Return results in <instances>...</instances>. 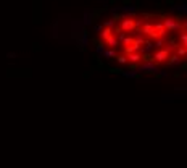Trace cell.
Instances as JSON below:
<instances>
[{"label": "cell", "mask_w": 187, "mask_h": 168, "mask_svg": "<svg viewBox=\"0 0 187 168\" xmlns=\"http://www.w3.org/2000/svg\"><path fill=\"white\" fill-rule=\"evenodd\" d=\"M163 24H164V28H166L168 32H174V31H181V29H182L181 21L176 19L174 16H166V18L163 19Z\"/></svg>", "instance_id": "1"}, {"label": "cell", "mask_w": 187, "mask_h": 168, "mask_svg": "<svg viewBox=\"0 0 187 168\" xmlns=\"http://www.w3.org/2000/svg\"><path fill=\"white\" fill-rule=\"evenodd\" d=\"M169 55H171V52L168 50L166 47H163V48H158V50L155 52V55H153V61H155L157 65L166 63V61H168V58H169Z\"/></svg>", "instance_id": "2"}, {"label": "cell", "mask_w": 187, "mask_h": 168, "mask_svg": "<svg viewBox=\"0 0 187 168\" xmlns=\"http://www.w3.org/2000/svg\"><path fill=\"white\" fill-rule=\"evenodd\" d=\"M119 29L126 34H132L135 29V21L134 18H121V23H119Z\"/></svg>", "instance_id": "3"}, {"label": "cell", "mask_w": 187, "mask_h": 168, "mask_svg": "<svg viewBox=\"0 0 187 168\" xmlns=\"http://www.w3.org/2000/svg\"><path fill=\"white\" fill-rule=\"evenodd\" d=\"M137 71H147V73H157L158 71V68H157V63H155L153 60H150V61H145L144 65H140V66L137 68Z\"/></svg>", "instance_id": "4"}, {"label": "cell", "mask_w": 187, "mask_h": 168, "mask_svg": "<svg viewBox=\"0 0 187 168\" xmlns=\"http://www.w3.org/2000/svg\"><path fill=\"white\" fill-rule=\"evenodd\" d=\"M145 47H140V48H139V52H140V53L142 55H144V53H152V50H153V48H155V45H153V42H152V39H145Z\"/></svg>", "instance_id": "5"}, {"label": "cell", "mask_w": 187, "mask_h": 168, "mask_svg": "<svg viewBox=\"0 0 187 168\" xmlns=\"http://www.w3.org/2000/svg\"><path fill=\"white\" fill-rule=\"evenodd\" d=\"M126 57H127V61H129V63H132V65L139 63V61L142 60V53H140V52H132V53H127Z\"/></svg>", "instance_id": "6"}, {"label": "cell", "mask_w": 187, "mask_h": 168, "mask_svg": "<svg viewBox=\"0 0 187 168\" xmlns=\"http://www.w3.org/2000/svg\"><path fill=\"white\" fill-rule=\"evenodd\" d=\"M169 66H177V65H181L182 63V57H179L177 53H174V55H169V58H168V61H166Z\"/></svg>", "instance_id": "7"}, {"label": "cell", "mask_w": 187, "mask_h": 168, "mask_svg": "<svg viewBox=\"0 0 187 168\" xmlns=\"http://www.w3.org/2000/svg\"><path fill=\"white\" fill-rule=\"evenodd\" d=\"M105 45H106V47H111V48H116V47H118V45H119V41H118V37H116L115 34H111V36H110V37H108V39H106V41H105Z\"/></svg>", "instance_id": "8"}, {"label": "cell", "mask_w": 187, "mask_h": 168, "mask_svg": "<svg viewBox=\"0 0 187 168\" xmlns=\"http://www.w3.org/2000/svg\"><path fill=\"white\" fill-rule=\"evenodd\" d=\"M153 29H157V31H158V34H160L161 37H164V36L168 34V31H166V28H164L163 21H157V23L153 24Z\"/></svg>", "instance_id": "9"}, {"label": "cell", "mask_w": 187, "mask_h": 168, "mask_svg": "<svg viewBox=\"0 0 187 168\" xmlns=\"http://www.w3.org/2000/svg\"><path fill=\"white\" fill-rule=\"evenodd\" d=\"M111 34H113V28H103L102 31H100V37H102L103 41H106Z\"/></svg>", "instance_id": "10"}, {"label": "cell", "mask_w": 187, "mask_h": 168, "mask_svg": "<svg viewBox=\"0 0 187 168\" xmlns=\"http://www.w3.org/2000/svg\"><path fill=\"white\" fill-rule=\"evenodd\" d=\"M152 29H153V24H152V23L145 21L144 24H142V32H144L145 36H148V34H150V31H152Z\"/></svg>", "instance_id": "11"}, {"label": "cell", "mask_w": 187, "mask_h": 168, "mask_svg": "<svg viewBox=\"0 0 187 168\" xmlns=\"http://www.w3.org/2000/svg\"><path fill=\"white\" fill-rule=\"evenodd\" d=\"M153 45H155V48H163L164 45H166V39H164V37H157Z\"/></svg>", "instance_id": "12"}, {"label": "cell", "mask_w": 187, "mask_h": 168, "mask_svg": "<svg viewBox=\"0 0 187 168\" xmlns=\"http://www.w3.org/2000/svg\"><path fill=\"white\" fill-rule=\"evenodd\" d=\"M103 57H105V58H115V57H116L115 48H111V47L105 48V52H103Z\"/></svg>", "instance_id": "13"}, {"label": "cell", "mask_w": 187, "mask_h": 168, "mask_svg": "<svg viewBox=\"0 0 187 168\" xmlns=\"http://www.w3.org/2000/svg\"><path fill=\"white\" fill-rule=\"evenodd\" d=\"M181 34H179V42H181V45H186L187 44V31L186 29H181Z\"/></svg>", "instance_id": "14"}, {"label": "cell", "mask_w": 187, "mask_h": 168, "mask_svg": "<svg viewBox=\"0 0 187 168\" xmlns=\"http://www.w3.org/2000/svg\"><path fill=\"white\" fill-rule=\"evenodd\" d=\"M176 53L179 55V57H182V58H184V57H187V48L184 47V45H179V47L176 48Z\"/></svg>", "instance_id": "15"}, {"label": "cell", "mask_w": 187, "mask_h": 168, "mask_svg": "<svg viewBox=\"0 0 187 168\" xmlns=\"http://www.w3.org/2000/svg\"><path fill=\"white\" fill-rule=\"evenodd\" d=\"M121 11H124V13H132V11H135V6H134V5H124V6H121Z\"/></svg>", "instance_id": "16"}, {"label": "cell", "mask_w": 187, "mask_h": 168, "mask_svg": "<svg viewBox=\"0 0 187 168\" xmlns=\"http://www.w3.org/2000/svg\"><path fill=\"white\" fill-rule=\"evenodd\" d=\"M124 74V78H129V79H132V78H137V71H127V73H123Z\"/></svg>", "instance_id": "17"}, {"label": "cell", "mask_w": 187, "mask_h": 168, "mask_svg": "<svg viewBox=\"0 0 187 168\" xmlns=\"http://www.w3.org/2000/svg\"><path fill=\"white\" fill-rule=\"evenodd\" d=\"M115 58H116V61H118V63H121V65L129 63V61H127V57H124V55H121V57H115Z\"/></svg>", "instance_id": "18"}, {"label": "cell", "mask_w": 187, "mask_h": 168, "mask_svg": "<svg viewBox=\"0 0 187 168\" xmlns=\"http://www.w3.org/2000/svg\"><path fill=\"white\" fill-rule=\"evenodd\" d=\"M97 53H100V55H103V52H105V44H98L97 45Z\"/></svg>", "instance_id": "19"}, {"label": "cell", "mask_w": 187, "mask_h": 168, "mask_svg": "<svg viewBox=\"0 0 187 168\" xmlns=\"http://www.w3.org/2000/svg\"><path fill=\"white\" fill-rule=\"evenodd\" d=\"M90 23H92V16H90L89 13H87V15L84 16V24H86V26H89Z\"/></svg>", "instance_id": "20"}, {"label": "cell", "mask_w": 187, "mask_h": 168, "mask_svg": "<svg viewBox=\"0 0 187 168\" xmlns=\"http://www.w3.org/2000/svg\"><path fill=\"white\" fill-rule=\"evenodd\" d=\"M113 26H115V21H113V19H111V21H105V23H103V28H113Z\"/></svg>", "instance_id": "21"}, {"label": "cell", "mask_w": 187, "mask_h": 168, "mask_svg": "<svg viewBox=\"0 0 187 168\" xmlns=\"http://www.w3.org/2000/svg\"><path fill=\"white\" fill-rule=\"evenodd\" d=\"M134 21H135V28H142V24H144V21H142V19H134Z\"/></svg>", "instance_id": "22"}, {"label": "cell", "mask_w": 187, "mask_h": 168, "mask_svg": "<svg viewBox=\"0 0 187 168\" xmlns=\"http://www.w3.org/2000/svg\"><path fill=\"white\" fill-rule=\"evenodd\" d=\"M93 29H95L97 32H100L103 29V24H95V26H93Z\"/></svg>", "instance_id": "23"}, {"label": "cell", "mask_w": 187, "mask_h": 168, "mask_svg": "<svg viewBox=\"0 0 187 168\" xmlns=\"http://www.w3.org/2000/svg\"><path fill=\"white\" fill-rule=\"evenodd\" d=\"M142 18H144V19H148V18H150V13H142Z\"/></svg>", "instance_id": "24"}, {"label": "cell", "mask_w": 187, "mask_h": 168, "mask_svg": "<svg viewBox=\"0 0 187 168\" xmlns=\"http://www.w3.org/2000/svg\"><path fill=\"white\" fill-rule=\"evenodd\" d=\"M182 28H184V29H186V31H187V21H186V23H184V24H182Z\"/></svg>", "instance_id": "25"}, {"label": "cell", "mask_w": 187, "mask_h": 168, "mask_svg": "<svg viewBox=\"0 0 187 168\" xmlns=\"http://www.w3.org/2000/svg\"><path fill=\"white\" fill-rule=\"evenodd\" d=\"M184 47H186V48H187V44H186V45H184Z\"/></svg>", "instance_id": "26"}]
</instances>
